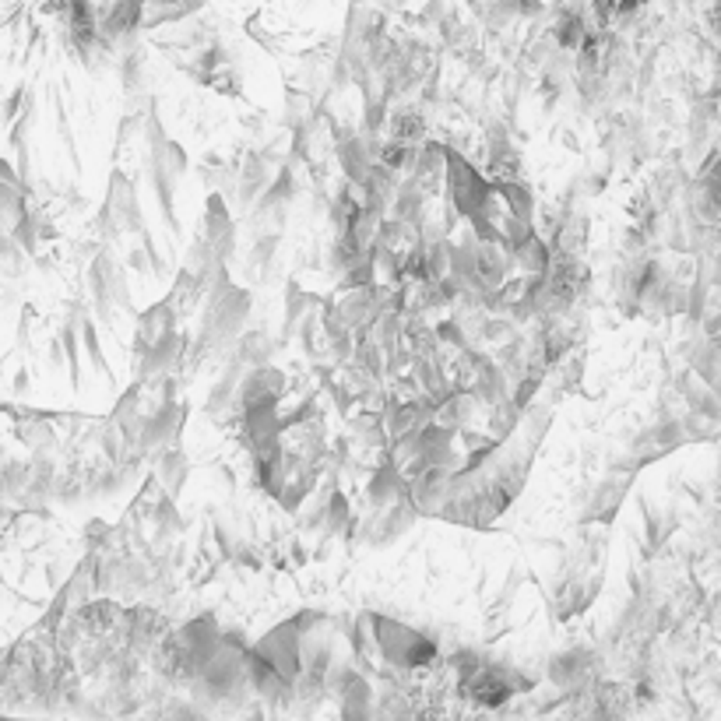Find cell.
<instances>
[{
  "label": "cell",
  "instance_id": "1",
  "mask_svg": "<svg viewBox=\"0 0 721 721\" xmlns=\"http://www.w3.org/2000/svg\"><path fill=\"white\" fill-rule=\"evenodd\" d=\"M201 7H205V0H144L142 25L144 28H158V25H169V21H183L187 14H194Z\"/></svg>",
  "mask_w": 721,
  "mask_h": 721
},
{
  "label": "cell",
  "instance_id": "2",
  "mask_svg": "<svg viewBox=\"0 0 721 721\" xmlns=\"http://www.w3.org/2000/svg\"><path fill=\"white\" fill-rule=\"evenodd\" d=\"M553 36H556V43H560L563 50H574V46H580V43L587 39V36H584V21H580V14H574V11H563V14H560Z\"/></svg>",
  "mask_w": 721,
  "mask_h": 721
},
{
  "label": "cell",
  "instance_id": "3",
  "mask_svg": "<svg viewBox=\"0 0 721 721\" xmlns=\"http://www.w3.org/2000/svg\"><path fill=\"white\" fill-rule=\"evenodd\" d=\"M556 4H560V0H556Z\"/></svg>",
  "mask_w": 721,
  "mask_h": 721
}]
</instances>
